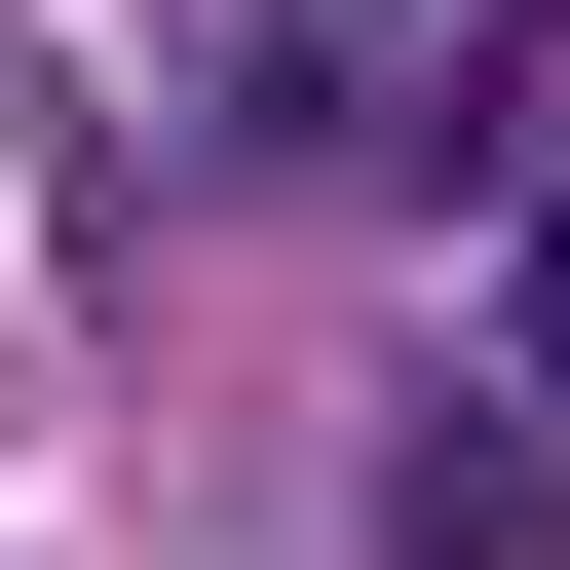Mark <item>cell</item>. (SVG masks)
<instances>
[{"label": "cell", "mask_w": 570, "mask_h": 570, "mask_svg": "<svg viewBox=\"0 0 570 570\" xmlns=\"http://www.w3.org/2000/svg\"><path fill=\"white\" fill-rule=\"evenodd\" d=\"M381 570H570V456H532V419H494V381H456V419H419V456H381Z\"/></svg>", "instance_id": "obj_2"}, {"label": "cell", "mask_w": 570, "mask_h": 570, "mask_svg": "<svg viewBox=\"0 0 570 570\" xmlns=\"http://www.w3.org/2000/svg\"><path fill=\"white\" fill-rule=\"evenodd\" d=\"M456 39H494V0H190V115H228V153H381Z\"/></svg>", "instance_id": "obj_1"}]
</instances>
